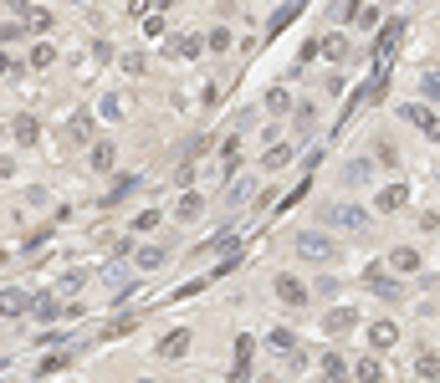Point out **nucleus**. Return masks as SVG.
<instances>
[{
  "mask_svg": "<svg viewBox=\"0 0 440 383\" xmlns=\"http://www.w3.org/2000/svg\"><path fill=\"white\" fill-rule=\"evenodd\" d=\"M164 261H169V250H164V245H138V250H134V266H138V271H159Z\"/></svg>",
  "mask_w": 440,
  "mask_h": 383,
  "instance_id": "0eeeda50",
  "label": "nucleus"
},
{
  "mask_svg": "<svg viewBox=\"0 0 440 383\" xmlns=\"http://www.w3.org/2000/svg\"><path fill=\"white\" fill-rule=\"evenodd\" d=\"M36 138H42L36 118H16V143H36Z\"/></svg>",
  "mask_w": 440,
  "mask_h": 383,
  "instance_id": "b1692460",
  "label": "nucleus"
},
{
  "mask_svg": "<svg viewBox=\"0 0 440 383\" xmlns=\"http://www.w3.org/2000/svg\"><path fill=\"white\" fill-rule=\"evenodd\" d=\"M358 6H364V0H343V6H338V21H354V16H358Z\"/></svg>",
  "mask_w": 440,
  "mask_h": 383,
  "instance_id": "f704fd0d",
  "label": "nucleus"
},
{
  "mask_svg": "<svg viewBox=\"0 0 440 383\" xmlns=\"http://www.w3.org/2000/svg\"><path fill=\"white\" fill-rule=\"evenodd\" d=\"M200 51H205V36H179L174 41V57H185V62H195Z\"/></svg>",
  "mask_w": 440,
  "mask_h": 383,
  "instance_id": "a211bd4d",
  "label": "nucleus"
},
{
  "mask_svg": "<svg viewBox=\"0 0 440 383\" xmlns=\"http://www.w3.org/2000/svg\"><path fill=\"white\" fill-rule=\"evenodd\" d=\"M185 353H190V333H185V327L159 342V358H185Z\"/></svg>",
  "mask_w": 440,
  "mask_h": 383,
  "instance_id": "9b49d317",
  "label": "nucleus"
},
{
  "mask_svg": "<svg viewBox=\"0 0 440 383\" xmlns=\"http://www.w3.org/2000/svg\"><path fill=\"white\" fill-rule=\"evenodd\" d=\"M354 21H358V26H379V6H358Z\"/></svg>",
  "mask_w": 440,
  "mask_h": 383,
  "instance_id": "473e14b6",
  "label": "nucleus"
},
{
  "mask_svg": "<svg viewBox=\"0 0 440 383\" xmlns=\"http://www.w3.org/2000/svg\"><path fill=\"white\" fill-rule=\"evenodd\" d=\"M322 220H328L333 230H354V235L369 230V215H364V209H354V205H328V215H322Z\"/></svg>",
  "mask_w": 440,
  "mask_h": 383,
  "instance_id": "f03ea898",
  "label": "nucleus"
},
{
  "mask_svg": "<svg viewBox=\"0 0 440 383\" xmlns=\"http://www.w3.org/2000/svg\"><path fill=\"white\" fill-rule=\"evenodd\" d=\"M271 348H277V353H292V348H297V337L287 333V327H277V333H271Z\"/></svg>",
  "mask_w": 440,
  "mask_h": 383,
  "instance_id": "bb28decb",
  "label": "nucleus"
},
{
  "mask_svg": "<svg viewBox=\"0 0 440 383\" xmlns=\"http://www.w3.org/2000/svg\"><path fill=\"white\" fill-rule=\"evenodd\" d=\"M230 383H251V358H236L230 363V373H226Z\"/></svg>",
  "mask_w": 440,
  "mask_h": 383,
  "instance_id": "a878e982",
  "label": "nucleus"
},
{
  "mask_svg": "<svg viewBox=\"0 0 440 383\" xmlns=\"http://www.w3.org/2000/svg\"><path fill=\"white\" fill-rule=\"evenodd\" d=\"M389 266H394V271H420V250H415V245H399L394 256H389Z\"/></svg>",
  "mask_w": 440,
  "mask_h": 383,
  "instance_id": "dca6fc26",
  "label": "nucleus"
},
{
  "mask_svg": "<svg viewBox=\"0 0 440 383\" xmlns=\"http://www.w3.org/2000/svg\"><path fill=\"white\" fill-rule=\"evenodd\" d=\"M354 322H358L354 307H333L328 317H322V333H328V337H348V333H354Z\"/></svg>",
  "mask_w": 440,
  "mask_h": 383,
  "instance_id": "39448f33",
  "label": "nucleus"
},
{
  "mask_svg": "<svg viewBox=\"0 0 440 383\" xmlns=\"http://www.w3.org/2000/svg\"><path fill=\"white\" fill-rule=\"evenodd\" d=\"M200 215H205V194L185 189V194H179V205H174V220H200Z\"/></svg>",
  "mask_w": 440,
  "mask_h": 383,
  "instance_id": "1a4fd4ad",
  "label": "nucleus"
},
{
  "mask_svg": "<svg viewBox=\"0 0 440 383\" xmlns=\"http://www.w3.org/2000/svg\"><path fill=\"white\" fill-rule=\"evenodd\" d=\"M21 36H26L21 21H6V26H0V41H21Z\"/></svg>",
  "mask_w": 440,
  "mask_h": 383,
  "instance_id": "7c9ffc66",
  "label": "nucleus"
},
{
  "mask_svg": "<svg viewBox=\"0 0 440 383\" xmlns=\"http://www.w3.org/2000/svg\"><path fill=\"white\" fill-rule=\"evenodd\" d=\"M369 286H374V292H379V297H389V301L399 297V281H394V276H384L379 266H374V271H369Z\"/></svg>",
  "mask_w": 440,
  "mask_h": 383,
  "instance_id": "f3484780",
  "label": "nucleus"
},
{
  "mask_svg": "<svg viewBox=\"0 0 440 383\" xmlns=\"http://www.w3.org/2000/svg\"><path fill=\"white\" fill-rule=\"evenodd\" d=\"M394 342H399V327L389 322V317H379V322L369 327V348H374V353H389Z\"/></svg>",
  "mask_w": 440,
  "mask_h": 383,
  "instance_id": "423d86ee",
  "label": "nucleus"
},
{
  "mask_svg": "<svg viewBox=\"0 0 440 383\" xmlns=\"http://www.w3.org/2000/svg\"><path fill=\"white\" fill-rule=\"evenodd\" d=\"M405 118H410L415 128H425V133L435 138V113H430V108H405Z\"/></svg>",
  "mask_w": 440,
  "mask_h": 383,
  "instance_id": "aec40b11",
  "label": "nucleus"
},
{
  "mask_svg": "<svg viewBox=\"0 0 440 383\" xmlns=\"http://www.w3.org/2000/svg\"><path fill=\"white\" fill-rule=\"evenodd\" d=\"M399 36H405V21H389V26H384V41H379V51H374V57L394 51V41H399Z\"/></svg>",
  "mask_w": 440,
  "mask_h": 383,
  "instance_id": "4be33fe9",
  "label": "nucleus"
},
{
  "mask_svg": "<svg viewBox=\"0 0 440 383\" xmlns=\"http://www.w3.org/2000/svg\"><path fill=\"white\" fill-rule=\"evenodd\" d=\"M154 225H159V209H144V215L134 220V230H138V235H144V230H154Z\"/></svg>",
  "mask_w": 440,
  "mask_h": 383,
  "instance_id": "2f4dec72",
  "label": "nucleus"
},
{
  "mask_svg": "<svg viewBox=\"0 0 440 383\" xmlns=\"http://www.w3.org/2000/svg\"><path fill=\"white\" fill-rule=\"evenodd\" d=\"M51 62H57V46H51V41H36L31 46V67L42 72V67H51Z\"/></svg>",
  "mask_w": 440,
  "mask_h": 383,
  "instance_id": "6ab92c4d",
  "label": "nucleus"
},
{
  "mask_svg": "<svg viewBox=\"0 0 440 383\" xmlns=\"http://www.w3.org/2000/svg\"><path fill=\"white\" fill-rule=\"evenodd\" d=\"M415 373H420L425 383L435 378V353H420V358H415Z\"/></svg>",
  "mask_w": 440,
  "mask_h": 383,
  "instance_id": "cd10ccee",
  "label": "nucleus"
},
{
  "mask_svg": "<svg viewBox=\"0 0 440 383\" xmlns=\"http://www.w3.org/2000/svg\"><path fill=\"white\" fill-rule=\"evenodd\" d=\"M266 108H271V113H292V92H287V87H271V92H266Z\"/></svg>",
  "mask_w": 440,
  "mask_h": 383,
  "instance_id": "412c9836",
  "label": "nucleus"
},
{
  "mask_svg": "<svg viewBox=\"0 0 440 383\" xmlns=\"http://www.w3.org/2000/svg\"><path fill=\"white\" fill-rule=\"evenodd\" d=\"M113 158H118V149H113V143H93V153H87V164H93L98 174H108V169H113Z\"/></svg>",
  "mask_w": 440,
  "mask_h": 383,
  "instance_id": "ddd939ff",
  "label": "nucleus"
},
{
  "mask_svg": "<svg viewBox=\"0 0 440 383\" xmlns=\"http://www.w3.org/2000/svg\"><path fill=\"white\" fill-rule=\"evenodd\" d=\"M123 72H128V77H138V72H144V57H134V51H128V57H123Z\"/></svg>",
  "mask_w": 440,
  "mask_h": 383,
  "instance_id": "72a5a7b5",
  "label": "nucleus"
},
{
  "mask_svg": "<svg viewBox=\"0 0 440 383\" xmlns=\"http://www.w3.org/2000/svg\"><path fill=\"white\" fill-rule=\"evenodd\" d=\"M374 205H379L384 215H394V209L410 205V189H405V184H389V189H379V200H374Z\"/></svg>",
  "mask_w": 440,
  "mask_h": 383,
  "instance_id": "6e6552de",
  "label": "nucleus"
},
{
  "mask_svg": "<svg viewBox=\"0 0 440 383\" xmlns=\"http://www.w3.org/2000/svg\"><path fill=\"white\" fill-rule=\"evenodd\" d=\"M26 307H31V297H26L21 286H6V292H0V317H21Z\"/></svg>",
  "mask_w": 440,
  "mask_h": 383,
  "instance_id": "9d476101",
  "label": "nucleus"
},
{
  "mask_svg": "<svg viewBox=\"0 0 440 383\" xmlns=\"http://www.w3.org/2000/svg\"><path fill=\"white\" fill-rule=\"evenodd\" d=\"M374 153L384 158V169H399V149H394V143H379V149H374Z\"/></svg>",
  "mask_w": 440,
  "mask_h": 383,
  "instance_id": "c756f323",
  "label": "nucleus"
},
{
  "mask_svg": "<svg viewBox=\"0 0 440 383\" xmlns=\"http://www.w3.org/2000/svg\"><path fill=\"white\" fill-rule=\"evenodd\" d=\"M322 373H328V383H348V358L343 353H328V358H322Z\"/></svg>",
  "mask_w": 440,
  "mask_h": 383,
  "instance_id": "4468645a",
  "label": "nucleus"
},
{
  "mask_svg": "<svg viewBox=\"0 0 440 383\" xmlns=\"http://www.w3.org/2000/svg\"><path fill=\"white\" fill-rule=\"evenodd\" d=\"M26 312H36V317H42V322H51V317L62 312V301L51 297V292H42V297H31V307H26Z\"/></svg>",
  "mask_w": 440,
  "mask_h": 383,
  "instance_id": "2eb2a0df",
  "label": "nucleus"
},
{
  "mask_svg": "<svg viewBox=\"0 0 440 383\" xmlns=\"http://www.w3.org/2000/svg\"><path fill=\"white\" fill-rule=\"evenodd\" d=\"M230 41H236V36H230L226 26H215V31L205 36V51H230Z\"/></svg>",
  "mask_w": 440,
  "mask_h": 383,
  "instance_id": "5701e85b",
  "label": "nucleus"
},
{
  "mask_svg": "<svg viewBox=\"0 0 440 383\" xmlns=\"http://www.w3.org/2000/svg\"><path fill=\"white\" fill-rule=\"evenodd\" d=\"M318 51H328V57L338 62L343 51H348V41H343V36H322V41H318Z\"/></svg>",
  "mask_w": 440,
  "mask_h": 383,
  "instance_id": "393cba45",
  "label": "nucleus"
},
{
  "mask_svg": "<svg viewBox=\"0 0 440 383\" xmlns=\"http://www.w3.org/2000/svg\"><path fill=\"white\" fill-rule=\"evenodd\" d=\"M292 245H297V256H307V261H333V250H338V241L322 235V230H297Z\"/></svg>",
  "mask_w": 440,
  "mask_h": 383,
  "instance_id": "f257e3e1",
  "label": "nucleus"
},
{
  "mask_svg": "<svg viewBox=\"0 0 440 383\" xmlns=\"http://www.w3.org/2000/svg\"><path fill=\"white\" fill-rule=\"evenodd\" d=\"M292 153H297V149H292V143H277V149H271V153L262 158V169H266V174H282V169H287V164H292Z\"/></svg>",
  "mask_w": 440,
  "mask_h": 383,
  "instance_id": "f8f14e48",
  "label": "nucleus"
},
{
  "mask_svg": "<svg viewBox=\"0 0 440 383\" xmlns=\"http://www.w3.org/2000/svg\"><path fill=\"white\" fill-rule=\"evenodd\" d=\"M144 31L149 36H164V10H149V16H144Z\"/></svg>",
  "mask_w": 440,
  "mask_h": 383,
  "instance_id": "c85d7f7f",
  "label": "nucleus"
},
{
  "mask_svg": "<svg viewBox=\"0 0 440 383\" xmlns=\"http://www.w3.org/2000/svg\"><path fill=\"white\" fill-rule=\"evenodd\" d=\"M307 297H313V292H307V281H297V276H277V301H282V307H297V312H302Z\"/></svg>",
  "mask_w": 440,
  "mask_h": 383,
  "instance_id": "20e7f679",
  "label": "nucleus"
},
{
  "mask_svg": "<svg viewBox=\"0 0 440 383\" xmlns=\"http://www.w3.org/2000/svg\"><path fill=\"white\" fill-rule=\"evenodd\" d=\"M348 378H358V383H384V378H389V368H384V353H369V358L348 363Z\"/></svg>",
  "mask_w": 440,
  "mask_h": 383,
  "instance_id": "7ed1b4c3",
  "label": "nucleus"
}]
</instances>
